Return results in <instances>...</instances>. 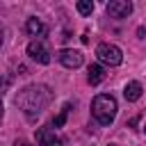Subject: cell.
I'll return each mask as SVG.
<instances>
[{
    "label": "cell",
    "mask_w": 146,
    "mask_h": 146,
    "mask_svg": "<svg viewBox=\"0 0 146 146\" xmlns=\"http://www.w3.org/2000/svg\"><path fill=\"white\" fill-rule=\"evenodd\" d=\"M50 100H52V91H50L46 84H27V87H23V89L18 91V96H16V107L23 110L25 116L34 119V116H39V114L48 107Z\"/></svg>",
    "instance_id": "cell-1"
},
{
    "label": "cell",
    "mask_w": 146,
    "mask_h": 146,
    "mask_svg": "<svg viewBox=\"0 0 146 146\" xmlns=\"http://www.w3.org/2000/svg\"><path fill=\"white\" fill-rule=\"evenodd\" d=\"M116 98L110 96V94H98L94 100H91V116L100 123V125H110L116 116Z\"/></svg>",
    "instance_id": "cell-2"
},
{
    "label": "cell",
    "mask_w": 146,
    "mask_h": 146,
    "mask_svg": "<svg viewBox=\"0 0 146 146\" xmlns=\"http://www.w3.org/2000/svg\"><path fill=\"white\" fill-rule=\"evenodd\" d=\"M96 57H98L100 64H107V66H119L123 62V52L114 43H98L96 46Z\"/></svg>",
    "instance_id": "cell-3"
},
{
    "label": "cell",
    "mask_w": 146,
    "mask_h": 146,
    "mask_svg": "<svg viewBox=\"0 0 146 146\" xmlns=\"http://www.w3.org/2000/svg\"><path fill=\"white\" fill-rule=\"evenodd\" d=\"M27 55H30V59H34L36 64H48V62H50V50H48V46H46L41 39H32V41L27 43Z\"/></svg>",
    "instance_id": "cell-4"
},
{
    "label": "cell",
    "mask_w": 146,
    "mask_h": 146,
    "mask_svg": "<svg viewBox=\"0 0 146 146\" xmlns=\"http://www.w3.org/2000/svg\"><path fill=\"white\" fill-rule=\"evenodd\" d=\"M105 9H107V14L112 18H128L132 14V2H128V0H112V2H107Z\"/></svg>",
    "instance_id": "cell-5"
},
{
    "label": "cell",
    "mask_w": 146,
    "mask_h": 146,
    "mask_svg": "<svg viewBox=\"0 0 146 146\" xmlns=\"http://www.w3.org/2000/svg\"><path fill=\"white\" fill-rule=\"evenodd\" d=\"M57 57H59V62H62L66 68H78V66H82V52H80V50L64 48V50L57 52Z\"/></svg>",
    "instance_id": "cell-6"
},
{
    "label": "cell",
    "mask_w": 146,
    "mask_h": 146,
    "mask_svg": "<svg viewBox=\"0 0 146 146\" xmlns=\"http://www.w3.org/2000/svg\"><path fill=\"white\" fill-rule=\"evenodd\" d=\"M36 146H62V139L55 135V130L39 128L36 130Z\"/></svg>",
    "instance_id": "cell-7"
},
{
    "label": "cell",
    "mask_w": 146,
    "mask_h": 146,
    "mask_svg": "<svg viewBox=\"0 0 146 146\" xmlns=\"http://www.w3.org/2000/svg\"><path fill=\"white\" fill-rule=\"evenodd\" d=\"M25 32H27L30 36L43 41V36L48 34V27H46V23H41L39 18H27V21H25Z\"/></svg>",
    "instance_id": "cell-8"
},
{
    "label": "cell",
    "mask_w": 146,
    "mask_h": 146,
    "mask_svg": "<svg viewBox=\"0 0 146 146\" xmlns=\"http://www.w3.org/2000/svg\"><path fill=\"white\" fill-rule=\"evenodd\" d=\"M141 84L137 82V80H132V82H128L125 84V89H123V96H125V100L128 103H135V100H139L141 98Z\"/></svg>",
    "instance_id": "cell-9"
},
{
    "label": "cell",
    "mask_w": 146,
    "mask_h": 146,
    "mask_svg": "<svg viewBox=\"0 0 146 146\" xmlns=\"http://www.w3.org/2000/svg\"><path fill=\"white\" fill-rule=\"evenodd\" d=\"M87 80H89V84H91V87L100 84V82L105 80V71H103V66H100V64H91V66H89V71H87Z\"/></svg>",
    "instance_id": "cell-10"
},
{
    "label": "cell",
    "mask_w": 146,
    "mask_h": 146,
    "mask_svg": "<svg viewBox=\"0 0 146 146\" xmlns=\"http://www.w3.org/2000/svg\"><path fill=\"white\" fill-rule=\"evenodd\" d=\"M68 110H71V105L66 103V105H64V107L59 110V114H57V116L52 119V125H55V128H62V125L66 123V116H68Z\"/></svg>",
    "instance_id": "cell-11"
},
{
    "label": "cell",
    "mask_w": 146,
    "mask_h": 146,
    "mask_svg": "<svg viewBox=\"0 0 146 146\" xmlns=\"http://www.w3.org/2000/svg\"><path fill=\"white\" fill-rule=\"evenodd\" d=\"M75 9H78L82 16H89V14L94 11V2H91V0H80V2L75 5Z\"/></svg>",
    "instance_id": "cell-12"
},
{
    "label": "cell",
    "mask_w": 146,
    "mask_h": 146,
    "mask_svg": "<svg viewBox=\"0 0 146 146\" xmlns=\"http://www.w3.org/2000/svg\"><path fill=\"white\" fill-rule=\"evenodd\" d=\"M16 146H32V144H30V141H25V139H18V141H16Z\"/></svg>",
    "instance_id": "cell-13"
},
{
    "label": "cell",
    "mask_w": 146,
    "mask_h": 146,
    "mask_svg": "<svg viewBox=\"0 0 146 146\" xmlns=\"http://www.w3.org/2000/svg\"><path fill=\"white\" fill-rule=\"evenodd\" d=\"M7 87V80H0V94H2V89Z\"/></svg>",
    "instance_id": "cell-14"
},
{
    "label": "cell",
    "mask_w": 146,
    "mask_h": 146,
    "mask_svg": "<svg viewBox=\"0 0 146 146\" xmlns=\"http://www.w3.org/2000/svg\"><path fill=\"white\" fill-rule=\"evenodd\" d=\"M2 39H5V30H2V25H0V46H2Z\"/></svg>",
    "instance_id": "cell-15"
},
{
    "label": "cell",
    "mask_w": 146,
    "mask_h": 146,
    "mask_svg": "<svg viewBox=\"0 0 146 146\" xmlns=\"http://www.w3.org/2000/svg\"><path fill=\"white\" fill-rule=\"evenodd\" d=\"M0 121H2V100H0Z\"/></svg>",
    "instance_id": "cell-16"
},
{
    "label": "cell",
    "mask_w": 146,
    "mask_h": 146,
    "mask_svg": "<svg viewBox=\"0 0 146 146\" xmlns=\"http://www.w3.org/2000/svg\"><path fill=\"white\" fill-rule=\"evenodd\" d=\"M107 146H116V144H107Z\"/></svg>",
    "instance_id": "cell-17"
}]
</instances>
